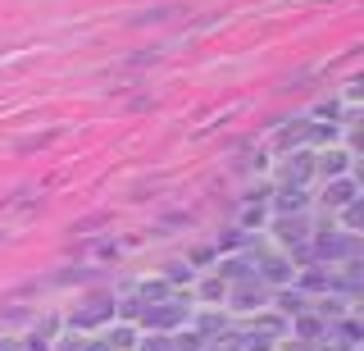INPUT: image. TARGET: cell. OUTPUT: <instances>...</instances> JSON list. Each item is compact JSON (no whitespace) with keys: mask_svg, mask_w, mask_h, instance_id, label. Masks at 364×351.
Returning <instances> with one entry per match:
<instances>
[{"mask_svg":"<svg viewBox=\"0 0 364 351\" xmlns=\"http://www.w3.org/2000/svg\"><path fill=\"white\" fill-rule=\"evenodd\" d=\"M210 351H237V342H223V347H219V342H214Z\"/></svg>","mask_w":364,"mask_h":351,"instance_id":"2e32d148","label":"cell"},{"mask_svg":"<svg viewBox=\"0 0 364 351\" xmlns=\"http://www.w3.org/2000/svg\"><path fill=\"white\" fill-rule=\"evenodd\" d=\"M182 320H187V305H182V301L151 305V310L141 315V324H146V328H173V324H182Z\"/></svg>","mask_w":364,"mask_h":351,"instance_id":"6da1fadb","label":"cell"},{"mask_svg":"<svg viewBox=\"0 0 364 351\" xmlns=\"http://www.w3.org/2000/svg\"><path fill=\"white\" fill-rule=\"evenodd\" d=\"M141 351H173V337H151Z\"/></svg>","mask_w":364,"mask_h":351,"instance_id":"7c38bea8","label":"cell"},{"mask_svg":"<svg viewBox=\"0 0 364 351\" xmlns=\"http://www.w3.org/2000/svg\"><path fill=\"white\" fill-rule=\"evenodd\" d=\"M318 256H355V242H350V237H323Z\"/></svg>","mask_w":364,"mask_h":351,"instance_id":"3957f363","label":"cell"},{"mask_svg":"<svg viewBox=\"0 0 364 351\" xmlns=\"http://www.w3.org/2000/svg\"><path fill=\"white\" fill-rule=\"evenodd\" d=\"M77 351H109L105 342H87V347H77Z\"/></svg>","mask_w":364,"mask_h":351,"instance_id":"5bb4252c","label":"cell"},{"mask_svg":"<svg viewBox=\"0 0 364 351\" xmlns=\"http://www.w3.org/2000/svg\"><path fill=\"white\" fill-rule=\"evenodd\" d=\"M0 351H14V342H0Z\"/></svg>","mask_w":364,"mask_h":351,"instance_id":"e0dca14e","label":"cell"},{"mask_svg":"<svg viewBox=\"0 0 364 351\" xmlns=\"http://www.w3.org/2000/svg\"><path fill=\"white\" fill-rule=\"evenodd\" d=\"M278 210H282V214H287V210L301 214V210H305V192H301V187H282V192H278Z\"/></svg>","mask_w":364,"mask_h":351,"instance_id":"7a4b0ae2","label":"cell"},{"mask_svg":"<svg viewBox=\"0 0 364 351\" xmlns=\"http://www.w3.org/2000/svg\"><path fill=\"white\" fill-rule=\"evenodd\" d=\"M246 351H269V337H246Z\"/></svg>","mask_w":364,"mask_h":351,"instance_id":"4fadbf2b","label":"cell"},{"mask_svg":"<svg viewBox=\"0 0 364 351\" xmlns=\"http://www.w3.org/2000/svg\"><path fill=\"white\" fill-rule=\"evenodd\" d=\"M28 351H46V342H41V337H32V342H28Z\"/></svg>","mask_w":364,"mask_h":351,"instance_id":"9a60e30c","label":"cell"},{"mask_svg":"<svg viewBox=\"0 0 364 351\" xmlns=\"http://www.w3.org/2000/svg\"><path fill=\"white\" fill-rule=\"evenodd\" d=\"M264 274L273 283H282V278H287V265H282V260H264Z\"/></svg>","mask_w":364,"mask_h":351,"instance_id":"30bf717a","label":"cell"},{"mask_svg":"<svg viewBox=\"0 0 364 351\" xmlns=\"http://www.w3.org/2000/svg\"><path fill=\"white\" fill-rule=\"evenodd\" d=\"M305 174H310V155H296V160H287V169H282V178L296 183V187L305 183Z\"/></svg>","mask_w":364,"mask_h":351,"instance_id":"277c9868","label":"cell"},{"mask_svg":"<svg viewBox=\"0 0 364 351\" xmlns=\"http://www.w3.org/2000/svg\"><path fill=\"white\" fill-rule=\"evenodd\" d=\"M278 237H287V242H301V237H305V224H278Z\"/></svg>","mask_w":364,"mask_h":351,"instance_id":"9c48e42d","label":"cell"},{"mask_svg":"<svg viewBox=\"0 0 364 351\" xmlns=\"http://www.w3.org/2000/svg\"><path fill=\"white\" fill-rule=\"evenodd\" d=\"M100 310H114V305H109V301H91L87 310H77V315H73V320H77V324H96V320H109V315H100Z\"/></svg>","mask_w":364,"mask_h":351,"instance_id":"52a82bcc","label":"cell"},{"mask_svg":"<svg viewBox=\"0 0 364 351\" xmlns=\"http://www.w3.org/2000/svg\"><path fill=\"white\" fill-rule=\"evenodd\" d=\"M337 137V128L328 123V128H310V142H333Z\"/></svg>","mask_w":364,"mask_h":351,"instance_id":"8fae6325","label":"cell"},{"mask_svg":"<svg viewBox=\"0 0 364 351\" xmlns=\"http://www.w3.org/2000/svg\"><path fill=\"white\" fill-rule=\"evenodd\" d=\"M350 197H355V187H350L346 178H333V187L323 192V201H341V206H350Z\"/></svg>","mask_w":364,"mask_h":351,"instance_id":"8992f818","label":"cell"},{"mask_svg":"<svg viewBox=\"0 0 364 351\" xmlns=\"http://www.w3.org/2000/svg\"><path fill=\"white\" fill-rule=\"evenodd\" d=\"M318 174H323V178H341V174H346V155H341V151L323 155V160H318Z\"/></svg>","mask_w":364,"mask_h":351,"instance_id":"5b68a950","label":"cell"},{"mask_svg":"<svg viewBox=\"0 0 364 351\" xmlns=\"http://www.w3.org/2000/svg\"><path fill=\"white\" fill-rule=\"evenodd\" d=\"M105 347H132V328H114L105 337Z\"/></svg>","mask_w":364,"mask_h":351,"instance_id":"ba28073f","label":"cell"}]
</instances>
